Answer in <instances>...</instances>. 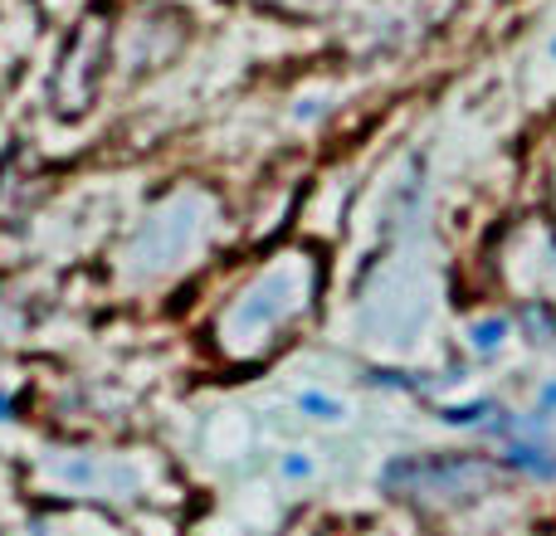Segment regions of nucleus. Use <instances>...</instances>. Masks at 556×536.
<instances>
[{"label": "nucleus", "instance_id": "obj_4", "mask_svg": "<svg viewBox=\"0 0 556 536\" xmlns=\"http://www.w3.org/2000/svg\"><path fill=\"white\" fill-rule=\"evenodd\" d=\"M532 410L547 414V420H556V381L542 385V391H538V405H532Z\"/></svg>", "mask_w": 556, "mask_h": 536}, {"label": "nucleus", "instance_id": "obj_6", "mask_svg": "<svg viewBox=\"0 0 556 536\" xmlns=\"http://www.w3.org/2000/svg\"><path fill=\"white\" fill-rule=\"evenodd\" d=\"M10 410H15V400H10V395H0V420H10Z\"/></svg>", "mask_w": 556, "mask_h": 536}, {"label": "nucleus", "instance_id": "obj_1", "mask_svg": "<svg viewBox=\"0 0 556 536\" xmlns=\"http://www.w3.org/2000/svg\"><path fill=\"white\" fill-rule=\"evenodd\" d=\"M513 473L538 483H556V439L552 434H522V439H508V454H503Z\"/></svg>", "mask_w": 556, "mask_h": 536}, {"label": "nucleus", "instance_id": "obj_5", "mask_svg": "<svg viewBox=\"0 0 556 536\" xmlns=\"http://www.w3.org/2000/svg\"><path fill=\"white\" fill-rule=\"evenodd\" d=\"M283 473H288V478H307V459H288Z\"/></svg>", "mask_w": 556, "mask_h": 536}, {"label": "nucleus", "instance_id": "obj_3", "mask_svg": "<svg viewBox=\"0 0 556 536\" xmlns=\"http://www.w3.org/2000/svg\"><path fill=\"white\" fill-rule=\"evenodd\" d=\"M298 410L313 414V420H337V414H342L332 400H327V395H317V391H303V395H298Z\"/></svg>", "mask_w": 556, "mask_h": 536}, {"label": "nucleus", "instance_id": "obj_2", "mask_svg": "<svg viewBox=\"0 0 556 536\" xmlns=\"http://www.w3.org/2000/svg\"><path fill=\"white\" fill-rule=\"evenodd\" d=\"M503 342H508V317H483V322L469 327V346L479 356H493Z\"/></svg>", "mask_w": 556, "mask_h": 536}, {"label": "nucleus", "instance_id": "obj_7", "mask_svg": "<svg viewBox=\"0 0 556 536\" xmlns=\"http://www.w3.org/2000/svg\"><path fill=\"white\" fill-rule=\"evenodd\" d=\"M552 54H556V44H552Z\"/></svg>", "mask_w": 556, "mask_h": 536}]
</instances>
